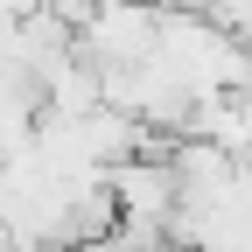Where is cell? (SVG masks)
<instances>
[{
	"label": "cell",
	"mask_w": 252,
	"mask_h": 252,
	"mask_svg": "<svg viewBox=\"0 0 252 252\" xmlns=\"http://www.w3.org/2000/svg\"><path fill=\"white\" fill-rule=\"evenodd\" d=\"M77 49L98 70H140V63L161 56V7H147V0H105L98 21L77 35Z\"/></svg>",
	"instance_id": "6da1fadb"
},
{
	"label": "cell",
	"mask_w": 252,
	"mask_h": 252,
	"mask_svg": "<svg viewBox=\"0 0 252 252\" xmlns=\"http://www.w3.org/2000/svg\"><path fill=\"white\" fill-rule=\"evenodd\" d=\"M98 7H105V0H42V14L56 28H70V35H84V28L98 21Z\"/></svg>",
	"instance_id": "7a4b0ae2"
}]
</instances>
